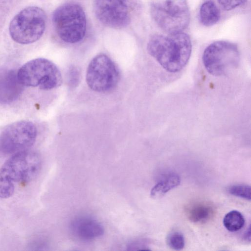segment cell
Returning <instances> with one entry per match:
<instances>
[{
	"label": "cell",
	"instance_id": "cell-1",
	"mask_svg": "<svg viewBox=\"0 0 251 251\" xmlns=\"http://www.w3.org/2000/svg\"><path fill=\"white\" fill-rule=\"evenodd\" d=\"M147 50L162 67L168 72L175 73L187 64L192 51L189 36L183 32L151 37Z\"/></svg>",
	"mask_w": 251,
	"mask_h": 251
},
{
	"label": "cell",
	"instance_id": "cell-2",
	"mask_svg": "<svg viewBox=\"0 0 251 251\" xmlns=\"http://www.w3.org/2000/svg\"><path fill=\"white\" fill-rule=\"evenodd\" d=\"M41 167V157L34 151L26 150L13 154L0 169V198L11 197L16 187L33 180Z\"/></svg>",
	"mask_w": 251,
	"mask_h": 251
},
{
	"label": "cell",
	"instance_id": "cell-3",
	"mask_svg": "<svg viewBox=\"0 0 251 251\" xmlns=\"http://www.w3.org/2000/svg\"><path fill=\"white\" fill-rule=\"evenodd\" d=\"M150 11L154 23L167 34L183 32L190 23L187 0H153Z\"/></svg>",
	"mask_w": 251,
	"mask_h": 251
},
{
	"label": "cell",
	"instance_id": "cell-4",
	"mask_svg": "<svg viewBox=\"0 0 251 251\" xmlns=\"http://www.w3.org/2000/svg\"><path fill=\"white\" fill-rule=\"evenodd\" d=\"M52 19L58 36L64 42L78 43L85 36L87 20L79 5L68 3L59 6L54 11Z\"/></svg>",
	"mask_w": 251,
	"mask_h": 251
},
{
	"label": "cell",
	"instance_id": "cell-5",
	"mask_svg": "<svg viewBox=\"0 0 251 251\" xmlns=\"http://www.w3.org/2000/svg\"><path fill=\"white\" fill-rule=\"evenodd\" d=\"M46 15L41 8L27 7L17 13L9 26L11 38L20 44H29L38 40L46 26Z\"/></svg>",
	"mask_w": 251,
	"mask_h": 251
},
{
	"label": "cell",
	"instance_id": "cell-6",
	"mask_svg": "<svg viewBox=\"0 0 251 251\" xmlns=\"http://www.w3.org/2000/svg\"><path fill=\"white\" fill-rule=\"evenodd\" d=\"M18 79L25 86L45 90L59 86L62 81L61 73L51 61L37 58L27 62L17 71Z\"/></svg>",
	"mask_w": 251,
	"mask_h": 251
},
{
	"label": "cell",
	"instance_id": "cell-7",
	"mask_svg": "<svg viewBox=\"0 0 251 251\" xmlns=\"http://www.w3.org/2000/svg\"><path fill=\"white\" fill-rule=\"evenodd\" d=\"M240 58L237 45L224 40L210 44L205 49L202 56L205 68L214 76L225 75L236 68Z\"/></svg>",
	"mask_w": 251,
	"mask_h": 251
},
{
	"label": "cell",
	"instance_id": "cell-8",
	"mask_svg": "<svg viewBox=\"0 0 251 251\" xmlns=\"http://www.w3.org/2000/svg\"><path fill=\"white\" fill-rule=\"evenodd\" d=\"M37 130L31 122H14L0 132V155L14 154L27 150L35 142Z\"/></svg>",
	"mask_w": 251,
	"mask_h": 251
},
{
	"label": "cell",
	"instance_id": "cell-9",
	"mask_svg": "<svg viewBox=\"0 0 251 251\" xmlns=\"http://www.w3.org/2000/svg\"><path fill=\"white\" fill-rule=\"evenodd\" d=\"M119 72L107 55L99 54L90 62L86 72V82L93 91L105 92L113 89L119 79Z\"/></svg>",
	"mask_w": 251,
	"mask_h": 251
},
{
	"label": "cell",
	"instance_id": "cell-10",
	"mask_svg": "<svg viewBox=\"0 0 251 251\" xmlns=\"http://www.w3.org/2000/svg\"><path fill=\"white\" fill-rule=\"evenodd\" d=\"M98 19L105 25L114 28L126 26L133 10L131 0H94Z\"/></svg>",
	"mask_w": 251,
	"mask_h": 251
},
{
	"label": "cell",
	"instance_id": "cell-11",
	"mask_svg": "<svg viewBox=\"0 0 251 251\" xmlns=\"http://www.w3.org/2000/svg\"><path fill=\"white\" fill-rule=\"evenodd\" d=\"M17 72L8 70L0 73V103H9L16 100L23 89Z\"/></svg>",
	"mask_w": 251,
	"mask_h": 251
},
{
	"label": "cell",
	"instance_id": "cell-12",
	"mask_svg": "<svg viewBox=\"0 0 251 251\" xmlns=\"http://www.w3.org/2000/svg\"><path fill=\"white\" fill-rule=\"evenodd\" d=\"M74 234L83 241H91L102 235L104 228L97 220L88 216L75 219L71 224Z\"/></svg>",
	"mask_w": 251,
	"mask_h": 251
},
{
	"label": "cell",
	"instance_id": "cell-13",
	"mask_svg": "<svg viewBox=\"0 0 251 251\" xmlns=\"http://www.w3.org/2000/svg\"><path fill=\"white\" fill-rule=\"evenodd\" d=\"M186 214L191 222L202 224L212 218L214 214V209L209 204L198 202L190 204L187 208Z\"/></svg>",
	"mask_w": 251,
	"mask_h": 251
},
{
	"label": "cell",
	"instance_id": "cell-14",
	"mask_svg": "<svg viewBox=\"0 0 251 251\" xmlns=\"http://www.w3.org/2000/svg\"><path fill=\"white\" fill-rule=\"evenodd\" d=\"M220 12L212 0H206L201 4L199 10V20L205 26H211L216 24L220 19Z\"/></svg>",
	"mask_w": 251,
	"mask_h": 251
},
{
	"label": "cell",
	"instance_id": "cell-15",
	"mask_svg": "<svg viewBox=\"0 0 251 251\" xmlns=\"http://www.w3.org/2000/svg\"><path fill=\"white\" fill-rule=\"evenodd\" d=\"M180 182V178L177 175H167L152 187L151 196L153 199H159L168 191L179 185Z\"/></svg>",
	"mask_w": 251,
	"mask_h": 251
},
{
	"label": "cell",
	"instance_id": "cell-16",
	"mask_svg": "<svg viewBox=\"0 0 251 251\" xmlns=\"http://www.w3.org/2000/svg\"><path fill=\"white\" fill-rule=\"evenodd\" d=\"M223 224L227 230L231 232H235L243 227L245 219L239 211L232 210L225 216L223 219Z\"/></svg>",
	"mask_w": 251,
	"mask_h": 251
},
{
	"label": "cell",
	"instance_id": "cell-17",
	"mask_svg": "<svg viewBox=\"0 0 251 251\" xmlns=\"http://www.w3.org/2000/svg\"><path fill=\"white\" fill-rule=\"evenodd\" d=\"M166 242L168 246L175 250H181L185 246L184 237L179 231L170 232L167 237Z\"/></svg>",
	"mask_w": 251,
	"mask_h": 251
},
{
	"label": "cell",
	"instance_id": "cell-18",
	"mask_svg": "<svg viewBox=\"0 0 251 251\" xmlns=\"http://www.w3.org/2000/svg\"><path fill=\"white\" fill-rule=\"evenodd\" d=\"M228 193L234 196L247 200H251V187L248 185L237 184L230 186L228 188Z\"/></svg>",
	"mask_w": 251,
	"mask_h": 251
},
{
	"label": "cell",
	"instance_id": "cell-19",
	"mask_svg": "<svg viewBox=\"0 0 251 251\" xmlns=\"http://www.w3.org/2000/svg\"><path fill=\"white\" fill-rule=\"evenodd\" d=\"M218 3L226 11H230L243 5L247 0H217Z\"/></svg>",
	"mask_w": 251,
	"mask_h": 251
},
{
	"label": "cell",
	"instance_id": "cell-20",
	"mask_svg": "<svg viewBox=\"0 0 251 251\" xmlns=\"http://www.w3.org/2000/svg\"><path fill=\"white\" fill-rule=\"evenodd\" d=\"M79 72L75 67H72L69 69L68 75L69 84L72 86H76L79 80Z\"/></svg>",
	"mask_w": 251,
	"mask_h": 251
},
{
	"label": "cell",
	"instance_id": "cell-21",
	"mask_svg": "<svg viewBox=\"0 0 251 251\" xmlns=\"http://www.w3.org/2000/svg\"><path fill=\"white\" fill-rule=\"evenodd\" d=\"M244 238L247 241H249L250 242L251 240V230H250V226L248 227V228L247 229L246 232L244 234Z\"/></svg>",
	"mask_w": 251,
	"mask_h": 251
}]
</instances>
